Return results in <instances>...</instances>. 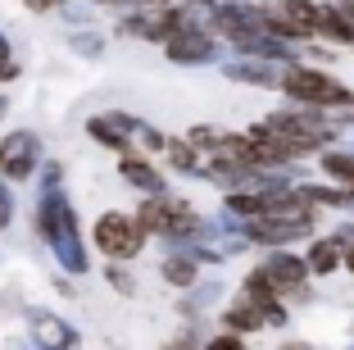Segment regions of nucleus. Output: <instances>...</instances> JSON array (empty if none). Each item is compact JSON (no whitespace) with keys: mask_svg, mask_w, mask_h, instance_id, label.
<instances>
[{"mask_svg":"<svg viewBox=\"0 0 354 350\" xmlns=\"http://www.w3.org/2000/svg\"><path fill=\"white\" fill-rule=\"evenodd\" d=\"M318 168H323L327 182L350 186V191H354V150H323V155H318Z\"/></svg>","mask_w":354,"mask_h":350,"instance_id":"6e6552de","label":"nucleus"},{"mask_svg":"<svg viewBox=\"0 0 354 350\" xmlns=\"http://www.w3.org/2000/svg\"><path fill=\"white\" fill-rule=\"evenodd\" d=\"M223 5H232V0H223Z\"/></svg>","mask_w":354,"mask_h":350,"instance_id":"a211bd4d","label":"nucleus"},{"mask_svg":"<svg viewBox=\"0 0 354 350\" xmlns=\"http://www.w3.org/2000/svg\"><path fill=\"white\" fill-rule=\"evenodd\" d=\"M345 273H354V246L345 250Z\"/></svg>","mask_w":354,"mask_h":350,"instance_id":"2eb2a0df","label":"nucleus"},{"mask_svg":"<svg viewBox=\"0 0 354 350\" xmlns=\"http://www.w3.org/2000/svg\"><path fill=\"white\" fill-rule=\"evenodd\" d=\"M164 273H168L173 282H182V287H191V278H196V268H191L187 259H168V264H164Z\"/></svg>","mask_w":354,"mask_h":350,"instance_id":"9b49d317","label":"nucleus"},{"mask_svg":"<svg viewBox=\"0 0 354 350\" xmlns=\"http://www.w3.org/2000/svg\"><path fill=\"white\" fill-rule=\"evenodd\" d=\"M32 10H46V5H55V0H28Z\"/></svg>","mask_w":354,"mask_h":350,"instance_id":"dca6fc26","label":"nucleus"},{"mask_svg":"<svg viewBox=\"0 0 354 350\" xmlns=\"http://www.w3.org/2000/svg\"><path fill=\"white\" fill-rule=\"evenodd\" d=\"M0 164L10 168V173H28V164H32V137H14V146L0 150Z\"/></svg>","mask_w":354,"mask_h":350,"instance_id":"1a4fd4ad","label":"nucleus"},{"mask_svg":"<svg viewBox=\"0 0 354 350\" xmlns=\"http://www.w3.org/2000/svg\"><path fill=\"white\" fill-rule=\"evenodd\" d=\"M345 350H354V341H350V346H345Z\"/></svg>","mask_w":354,"mask_h":350,"instance_id":"f3484780","label":"nucleus"},{"mask_svg":"<svg viewBox=\"0 0 354 350\" xmlns=\"http://www.w3.org/2000/svg\"><path fill=\"white\" fill-rule=\"evenodd\" d=\"M318 42L341 46V51H354V23L336 10L332 0H323V19H318Z\"/></svg>","mask_w":354,"mask_h":350,"instance_id":"39448f33","label":"nucleus"},{"mask_svg":"<svg viewBox=\"0 0 354 350\" xmlns=\"http://www.w3.org/2000/svg\"><path fill=\"white\" fill-rule=\"evenodd\" d=\"M223 323H227V332H236V337H245V332H259V328H268V319H263V309L254 305V300H245L241 296L236 305L223 314Z\"/></svg>","mask_w":354,"mask_h":350,"instance_id":"0eeeda50","label":"nucleus"},{"mask_svg":"<svg viewBox=\"0 0 354 350\" xmlns=\"http://www.w3.org/2000/svg\"><path fill=\"white\" fill-rule=\"evenodd\" d=\"M164 350H205V346H196V337H191V332H182V337H173Z\"/></svg>","mask_w":354,"mask_h":350,"instance_id":"ddd939ff","label":"nucleus"},{"mask_svg":"<svg viewBox=\"0 0 354 350\" xmlns=\"http://www.w3.org/2000/svg\"><path fill=\"white\" fill-rule=\"evenodd\" d=\"M141 232L146 227L141 223H127V218H118V214H109V218H100V227H95V241H100V250H109V255H136L141 250Z\"/></svg>","mask_w":354,"mask_h":350,"instance_id":"f03ea898","label":"nucleus"},{"mask_svg":"<svg viewBox=\"0 0 354 350\" xmlns=\"http://www.w3.org/2000/svg\"><path fill=\"white\" fill-rule=\"evenodd\" d=\"M263 268L272 273V282L281 287V296H286L291 287H304V282L313 278V273H309V259L295 255V250H272V255L263 259Z\"/></svg>","mask_w":354,"mask_h":350,"instance_id":"7ed1b4c3","label":"nucleus"},{"mask_svg":"<svg viewBox=\"0 0 354 350\" xmlns=\"http://www.w3.org/2000/svg\"><path fill=\"white\" fill-rule=\"evenodd\" d=\"M277 350H323V346H313V341H281Z\"/></svg>","mask_w":354,"mask_h":350,"instance_id":"4468645a","label":"nucleus"},{"mask_svg":"<svg viewBox=\"0 0 354 350\" xmlns=\"http://www.w3.org/2000/svg\"><path fill=\"white\" fill-rule=\"evenodd\" d=\"M268 10H277L281 19H291L295 28H304L309 37H318V19H323V0H263Z\"/></svg>","mask_w":354,"mask_h":350,"instance_id":"423d86ee","label":"nucleus"},{"mask_svg":"<svg viewBox=\"0 0 354 350\" xmlns=\"http://www.w3.org/2000/svg\"><path fill=\"white\" fill-rule=\"evenodd\" d=\"M37 337H41V346H46V350H73V332L64 328L59 319H41Z\"/></svg>","mask_w":354,"mask_h":350,"instance_id":"9d476101","label":"nucleus"},{"mask_svg":"<svg viewBox=\"0 0 354 350\" xmlns=\"http://www.w3.org/2000/svg\"><path fill=\"white\" fill-rule=\"evenodd\" d=\"M205 350H250V346H245V337H236V332H218Z\"/></svg>","mask_w":354,"mask_h":350,"instance_id":"f8f14e48","label":"nucleus"},{"mask_svg":"<svg viewBox=\"0 0 354 350\" xmlns=\"http://www.w3.org/2000/svg\"><path fill=\"white\" fill-rule=\"evenodd\" d=\"M304 259H309V273H313V278H332L336 268H345V246L336 237H313Z\"/></svg>","mask_w":354,"mask_h":350,"instance_id":"20e7f679","label":"nucleus"},{"mask_svg":"<svg viewBox=\"0 0 354 350\" xmlns=\"http://www.w3.org/2000/svg\"><path fill=\"white\" fill-rule=\"evenodd\" d=\"M281 91L295 105H313V110H354V87H345L336 73L313 69V64H286L281 73Z\"/></svg>","mask_w":354,"mask_h":350,"instance_id":"f257e3e1","label":"nucleus"}]
</instances>
